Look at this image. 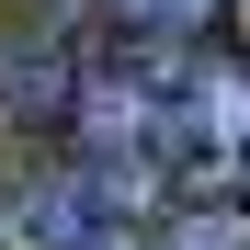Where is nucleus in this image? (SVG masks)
<instances>
[{
    "label": "nucleus",
    "instance_id": "1",
    "mask_svg": "<svg viewBox=\"0 0 250 250\" xmlns=\"http://www.w3.org/2000/svg\"><path fill=\"white\" fill-rule=\"evenodd\" d=\"M125 34H193V23H216V0H114Z\"/></svg>",
    "mask_w": 250,
    "mask_h": 250
},
{
    "label": "nucleus",
    "instance_id": "2",
    "mask_svg": "<svg viewBox=\"0 0 250 250\" xmlns=\"http://www.w3.org/2000/svg\"><path fill=\"white\" fill-rule=\"evenodd\" d=\"M171 250H250V228H239V216H182Z\"/></svg>",
    "mask_w": 250,
    "mask_h": 250
}]
</instances>
